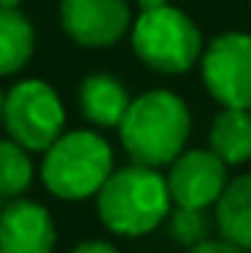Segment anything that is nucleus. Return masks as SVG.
<instances>
[{"instance_id": "nucleus-1", "label": "nucleus", "mask_w": 251, "mask_h": 253, "mask_svg": "<svg viewBox=\"0 0 251 253\" xmlns=\"http://www.w3.org/2000/svg\"><path fill=\"white\" fill-rule=\"evenodd\" d=\"M189 132L192 113L187 102L167 89H151L135 97L119 124V137L133 165L154 170L187 151Z\"/></svg>"}, {"instance_id": "nucleus-2", "label": "nucleus", "mask_w": 251, "mask_h": 253, "mask_svg": "<svg viewBox=\"0 0 251 253\" xmlns=\"http://www.w3.org/2000/svg\"><path fill=\"white\" fill-rule=\"evenodd\" d=\"M98 218L103 226L122 237H143L170 215V189L159 170L127 165L111 172L100 189Z\"/></svg>"}, {"instance_id": "nucleus-3", "label": "nucleus", "mask_w": 251, "mask_h": 253, "mask_svg": "<svg viewBox=\"0 0 251 253\" xmlns=\"http://www.w3.org/2000/svg\"><path fill=\"white\" fill-rule=\"evenodd\" d=\"M113 170L108 140L95 129H73L44 151L41 180L57 200L79 202L98 197Z\"/></svg>"}, {"instance_id": "nucleus-4", "label": "nucleus", "mask_w": 251, "mask_h": 253, "mask_svg": "<svg viewBox=\"0 0 251 253\" xmlns=\"http://www.w3.org/2000/svg\"><path fill=\"white\" fill-rule=\"evenodd\" d=\"M133 51L146 68L165 76H181L200 65L205 51L202 33L189 14L176 5L141 11L130 27Z\"/></svg>"}, {"instance_id": "nucleus-5", "label": "nucleus", "mask_w": 251, "mask_h": 253, "mask_svg": "<svg viewBox=\"0 0 251 253\" xmlns=\"http://www.w3.org/2000/svg\"><path fill=\"white\" fill-rule=\"evenodd\" d=\"M65 105L54 86L41 78L19 81L5 92L3 129L27 151L51 148L65 135Z\"/></svg>"}, {"instance_id": "nucleus-6", "label": "nucleus", "mask_w": 251, "mask_h": 253, "mask_svg": "<svg viewBox=\"0 0 251 253\" xmlns=\"http://www.w3.org/2000/svg\"><path fill=\"white\" fill-rule=\"evenodd\" d=\"M205 92L222 108L251 111V35L222 33L200 57Z\"/></svg>"}, {"instance_id": "nucleus-7", "label": "nucleus", "mask_w": 251, "mask_h": 253, "mask_svg": "<svg viewBox=\"0 0 251 253\" xmlns=\"http://www.w3.org/2000/svg\"><path fill=\"white\" fill-rule=\"evenodd\" d=\"M165 180L176 208L205 210L219 202L230 175L227 165L211 148H187L167 165Z\"/></svg>"}, {"instance_id": "nucleus-8", "label": "nucleus", "mask_w": 251, "mask_h": 253, "mask_svg": "<svg viewBox=\"0 0 251 253\" xmlns=\"http://www.w3.org/2000/svg\"><path fill=\"white\" fill-rule=\"evenodd\" d=\"M59 25L84 49L116 46L133 27L127 0H59Z\"/></svg>"}, {"instance_id": "nucleus-9", "label": "nucleus", "mask_w": 251, "mask_h": 253, "mask_svg": "<svg viewBox=\"0 0 251 253\" xmlns=\"http://www.w3.org/2000/svg\"><path fill=\"white\" fill-rule=\"evenodd\" d=\"M57 224L49 208L16 197L0 213V253H54Z\"/></svg>"}, {"instance_id": "nucleus-10", "label": "nucleus", "mask_w": 251, "mask_h": 253, "mask_svg": "<svg viewBox=\"0 0 251 253\" xmlns=\"http://www.w3.org/2000/svg\"><path fill=\"white\" fill-rule=\"evenodd\" d=\"M130 94L124 84L111 73H92L79 86V105L89 124L95 126H119L130 108Z\"/></svg>"}, {"instance_id": "nucleus-11", "label": "nucleus", "mask_w": 251, "mask_h": 253, "mask_svg": "<svg viewBox=\"0 0 251 253\" xmlns=\"http://www.w3.org/2000/svg\"><path fill=\"white\" fill-rule=\"evenodd\" d=\"M216 226L222 240L251 251V172L227 183L216 202Z\"/></svg>"}, {"instance_id": "nucleus-12", "label": "nucleus", "mask_w": 251, "mask_h": 253, "mask_svg": "<svg viewBox=\"0 0 251 253\" xmlns=\"http://www.w3.org/2000/svg\"><path fill=\"white\" fill-rule=\"evenodd\" d=\"M208 148L227 167L246 165L251 159V111H243V108H222L211 124Z\"/></svg>"}, {"instance_id": "nucleus-13", "label": "nucleus", "mask_w": 251, "mask_h": 253, "mask_svg": "<svg viewBox=\"0 0 251 253\" xmlns=\"http://www.w3.org/2000/svg\"><path fill=\"white\" fill-rule=\"evenodd\" d=\"M35 51V30L19 8H0V78L19 73Z\"/></svg>"}, {"instance_id": "nucleus-14", "label": "nucleus", "mask_w": 251, "mask_h": 253, "mask_svg": "<svg viewBox=\"0 0 251 253\" xmlns=\"http://www.w3.org/2000/svg\"><path fill=\"white\" fill-rule=\"evenodd\" d=\"M33 159L30 151L14 143L11 137L0 140V197H22L33 183Z\"/></svg>"}, {"instance_id": "nucleus-15", "label": "nucleus", "mask_w": 251, "mask_h": 253, "mask_svg": "<svg viewBox=\"0 0 251 253\" xmlns=\"http://www.w3.org/2000/svg\"><path fill=\"white\" fill-rule=\"evenodd\" d=\"M167 229L170 237L184 248H195V245L208 240V218L205 210H192V208H176L167 215Z\"/></svg>"}, {"instance_id": "nucleus-16", "label": "nucleus", "mask_w": 251, "mask_h": 253, "mask_svg": "<svg viewBox=\"0 0 251 253\" xmlns=\"http://www.w3.org/2000/svg\"><path fill=\"white\" fill-rule=\"evenodd\" d=\"M189 253H249V251L238 248V245L227 243V240H205V243L189 248Z\"/></svg>"}, {"instance_id": "nucleus-17", "label": "nucleus", "mask_w": 251, "mask_h": 253, "mask_svg": "<svg viewBox=\"0 0 251 253\" xmlns=\"http://www.w3.org/2000/svg\"><path fill=\"white\" fill-rule=\"evenodd\" d=\"M70 253H119V251L105 240H87V243H79Z\"/></svg>"}, {"instance_id": "nucleus-18", "label": "nucleus", "mask_w": 251, "mask_h": 253, "mask_svg": "<svg viewBox=\"0 0 251 253\" xmlns=\"http://www.w3.org/2000/svg\"><path fill=\"white\" fill-rule=\"evenodd\" d=\"M141 11H154V8H162V5H167V0H138Z\"/></svg>"}, {"instance_id": "nucleus-19", "label": "nucleus", "mask_w": 251, "mask_h": 253, "mask_svg": "<svg viewBox=\"0 0 251 253\" xmlns=\"http://www.w3.org/2000/svg\"><path fill=\"white\" fill-rule=\"evenodd\" d=\"M25 0H0V8H19Z\"/></svg>"}, {"instance_id": "nucleus-20", "label": "nucleus", "mask_w": 251, "mask_h": 253, "mask_svg": "<svg viewBox=\"0 0 251 253\" xmlns=\"http://www.w3.org/2000/svg\"><path fill=\"white\" fill-rule=\"evenodd\" d=\"M3 108H5V92L0 89V126H3Z\"/></svg>"}]
</instances>
